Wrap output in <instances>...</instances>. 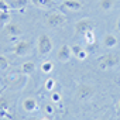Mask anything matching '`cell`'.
<instances>
[{
    "label": "cell",
    "instance_id": "obj_4",
    "mask_svg": "<svg viewBox=\"0 0 120 120\" xmlns=\"http://www.w3.org/2000/svg\"><path fill=\"white\" fill-rule=\"evenodd\" d=\"M47 23H48L49 27H59L65 23V16L61 14V13H52V14L48 16Z\"/></svg>",
    "mask_w": 120,
    "mask_h": 120
},
{
    "label": "cell",
    "instance_id": "obj_6",
    "mask_svg": "<svg viewBox=\"0 0 120 120\" xmlns=\"http://www.w3.org/2000/svg\"><path fill=\"white\" fill-rule=\"evenodd\" d=\"M92 28H93V24H92V21L89 19H82L75 24V31L78 34H85L86 31H89Z\"/></svg>",
    "mask_w": 120,
    "mask_h": 120
},
{
    "label": "cell",
    "instance_id": "obj_2",
    "mask_svg": "<svg viewBox=\"0 0 120 120\" xmlns=\"http://www.w3.org/2000/svg\"><path fill=\"white\" fill-rule=\"evenodd\" d=\"M54 48V42L47 35V34H41L38 37V52L41 55H47L52 51Z\"/></svg>",
    "mask_w": 120,
    "mask_h": 120
},
{
    "label": "cell",
    "instance_id": "obj_25",
    "mask_svg": "<svg viewBox=\"0 0 120 120\" xmlns=\"http://www.w3.org/2000/svg\"><path fill=\"white\" fill-rule=\"evenodd\" d=\"M86 55H88V54H86V51H83V49H82V51H81V52H79V54H78L76 56H78V59H81V61H83V59L86 58Z\"/></svg>",
    "mask_w": 120,
    "mask_h": 120
},
{
    "label": "cell",
    "instance_id": "obj_14",
    "mask_svg": "<svg viewBox=\"0 0 120 120\" xmlns=\"http://www.w3.org/2000/svg\"><path fill=\"white\" fill-rule=\"evenodd\" d=\"M99 6H100L102 10L109 11V10H112L113 6H114V0H100V2H99Z\"/></svg>",
    "mask_w": 120,
    "mask_h": 120
},
{
    "label": "cell",
    "instance_id": "obj_8",
    "mask_svg": "<svg viewBox=\"0 0 120 120\" xmlns=\"http://www.w3.org/2000/svg\"><path fill=\"white\" fill-rule=\"evenodd\" d=\"M92 93H93V89H92L90 86H88V85H81V86L78 88V90H76V95H78V98H79L81 100L88 99Z\"/></svg>",
    "mask_w": 120,
    "mask_h": 120
},
{
    "label": "cell",
    "instance_id": "obj_7",
    "mask_svg": "<svg viewBox=\"0 0 120 120\" xmlns=\"http://www.w3.org/2000/svg\"><path fill=\"white\" fill-rule=\"evenodd\" d=\"M6 33L11 37H20L23 34V28L17 23H7L6 26Z\"/></svg>",
    "mask_w": 120,
    "mask_h": 120
},
{
    "label": "cell",
    "instance_id": "obj_23",
    "mask_svg": "<svg viewBox=\"0 0 120 120\" xmlns=\"http://www.w3.org/2000/svg\"><path fill=\"white\" fill-rule=\"evenodd\" d=\"M59 99H61V95H59V93L54 92V93L51 95V100H52V102H59Z\"/></svg>",
    "mask_w": 120,
    "mask_h": 120
},
{
    "label": "cell",
    "instance_id": "obj_22",
    "mask_svg": "<svg viewBox=\"0 0 120 120\" xmlns=\"http://www.w3.org/2000/svg\"><path fill=\"white\" fill-rule=\"evenodd\" d=\"M9 4L4 2V0H0V11H9Z\"/></svg>",
    "mask_w": 120,
    "mask_h": 120
},
{
    "label": "cell",
    "instance_id": "obj_18",
    "mask_svg": "<svg viewBox=\"0 0 120 120\" xmlns=\"http://www.w3.org/2000/svg\"><path fill=\"white\" fill-rule=\"evenodd\" d=\"M10 21V13L9 11H0V24H4Z\"/></svg>",
    "mask_w": 120,
    "mask_h": 120
},
{
    "label": "cell",
    "instance_id": "obj_13",
    "mask_svg": "<svg viewBox=\"0 0 120 120\" xmlns=\"http://www.w3.org/2000/svg\"><path fill=\"white\" fill-rule=\"evenodd\" d=\"M35 71V64L34 62H24L23 65H21V72L23 74H26V75H31L33 72Z\"/></svg>",
    "mask_w": 120,
    "mask_h": 120
},
{
    "label": "cell",
    "instance_id": "obj_20",
    "mask_svg": "<svg viewBox=\"0 0 120 120\" xmlns=\"http://www.w3.org/2000/svg\"><path fill=\"white\" fill-rule=\"evenodd\" d=\"M54 86H55V79L48 78V79L45 81V89H47V90H52Z\"/></svg>",
    "mask_w": 120,
    "mask_h": 120
},
{
    "label": "cell",
    "instance_id": "obj_3",
    "mask_svg": "<svg viewBox=\"0 0 120 120\" xmlns=\"http://www.w3.org/2000/svg\"><path fill=\"white\" fill-rule=\"evenodd\" d=\"M31 51V42L30 41H19L13 47V52L19 56H24Z\"/></svg>",
    "mask_w": 120,
    "mask_h": 120
},
{
    "label": "cell",
    "instance_id": "obj_16",
    "mask_svg": "<svg viewBox=\"0 0 120 120\" xmlns=\"http://www.w3.org/2000/svg\"><path fill=\"white\" fill-rule=\"evenodd\" d=\"M31 2L40 7H51L52 6V0H31Z\"/></svg>",
    "mask_w": 120,
    "mask_h": 120
},
{
    "label": "cell",
    "instance_id": "obj_10",
    "mask_svg": "<svg viewBox=\"0 0 120 120\" xmlns=\"http://www.w3.org/2000/svg\"><path fill=\"white\" fill-rule=\"evenodd\" d=\"M0 116L11 119V114L9 112V102L4 100V99H0Z\"/></svg>",
    "mask_w": 120,
    "mask_h": 120
},
{
    "label": "cell",
    "instance_id": "obj_12",
    "mask_svg": "<svg viewBox=\"0 0 120 120\" xmlns=\"http://www.w3.org/2000/svg\"><path fill=\"white\" fill-rule=\"evenodd\" d=\"M64 7L69 9V10H79L82 7V4H81V2H78V0H65Z\"/></svg>",
    "mask_w": 120,
    "mask_h": 120
},
{
    "label": "cell",
    "instance_id": "obj_26",
    "mask_svg": "<svg viewBox=\"0 0 120 120\" xmlns=\"http://www.w3.org/2000/svg\"><path fill=\"white\" fill-rule=\"evenodd\" d=\"M41 120H51V119H49L48 116H45V117H41Z\"/></svg>",
    "mask_w": 120,
    "mask_h": 120
},
{
    "label": "cell",
    "instance_id": "obj_28",
    "mask_svg": "<svg viewBox=\"0 0 120 120\" xmlns=\"http://www.w3.org/2000/svg\"><path fill=\"white\" fill-rule=\"evenodd\" d=\"M117 112L120 113V102H119V105H117Z\"/></svg>",
    "mask_w": 120,
    "mask_h": 120
},
{
    "label": "cell",
    "instance_id": "obj_27",
    "mask_svg": "<svg viewBox=\"0 0 120 120\" xmlns=\"http://www.w3.org/2000/svg\"><path fill=\"white\" fill-rule=\"evenodd\" d=\"M28 120H41V119H38V117H30Z\"/></svg>",
    "mask_w": 120,
    "mask_h": 120
},
{
    "label": "cell",
    "instance_id": "obj_21",
    "mask_svg": "<svg viewBox=\"0 0 120 120\" xmlns=\"http://www.w3.org/2000/svg\"><path fill=\"white\" fill-rule=\"evenodd\" d=\"M71 51H72V54L76 56V55L82 51V47H81V45H78V44H76V45H72V47H71Z\"/></svg>",
    "mask_w": 120,
    "mask_h": 120
},
{
    "label": "cell",
    "instance_id": "obj_5",
    "mask_svg": "<svg viewBox=\"0 0 120 120\" xmlns=\"http://www.w3.org/2000/svg\"><path fill=\"white\" fill-rule=\"evenodd\" d=\"M71 55H72L71 47H69V45H67V44H64V45H61V48L58 49L56 58H58V61H59V62H67V61H69Z\"/></svg>",
    "mask_w": 120,
    "mask_h": 120
},
{
    "label": "cell",
    "instance_id": "obj_17",
    "mask_svg": "<svg viewBox=\"0 0 120 120\" xmlns=\"http://www.w3.org/2000/svg\"><path fill=\"white\" fill-rule=\"evenodd\" d=\"M83 35H85V40H86V42H88L89 45H93V44H95V33H93V30L86 31Z\"/></svg>",
    "mask_w": 120,
    "mask_h": 120
},
{
    "label": "cell",
    "instance_id": "obj_9",
    "mask_svg": "<svg viewBox=\"0 0 120 120\" xmlns=\"http://www.w3.org/2000/svg\"><path fill=\"white\" fill-rule=\"evenodd\" d=\"M23 109H24L26 112H34V110L38 109V105H37V102H35L34 99L27 98V99L23 102Z\"/></svg>",
    "mask_w": 120,
    "mask_h": 120
},
{
    "label": "cell",
    "instance_id": "obj_11",
    "mask_svg": "<svg viewBox=\"0 0 120 120\" xmlns=\"http://www.w3.org/2000/svg\"><path fill=\"white\" fill-rule=\"evenodd\" d=\"M116 44H117V38H116L113 34H106V35H105V38H103V45H105V47L113 48Z\"/></svg>",
    "mask_w": 120,
    "mask_h": 120
},
{
    "label": "cell",
    "instance_id": "obj_24",
    "mask_svg": "<svg viewBox=\"0 0 120 120\" xmlns=\"http://www.w3.org/2000/svg\"><path fill=\"white\" fill-rule=\"evenodd\" d=\"M44 110H45V113H47V114H48V116H49V114H52V113H54V109H52V106H51V105H47V106H45V107H44Z\"/></svg>",
    "mask_w": 120,
    "mask_h": 120
},
{
    "label": "cell",
    "instance_id": "obj_19",
    "mask_svg": "<svg viewBox=\"0 0 120 120\" xmlns=\"http://www.w3.org/2000/svg\"><path fill=\"white\" fill-rule=\"evenodd\" d=\"M9 68V61H7V58L4 55L0 54V71H3V69H7Z\"/></svg>",
    "mask_w": 120,
    "mask_h": 120
},
{
    "label": "cell",
    "instance_id": "obj_15",
    "mask_svg": "<svg viewBox=\"0 0 120 120\" xmlns=\"http://www.w3.org/2000/svg\"><path fill=\"white\" fill-rule=\"evenodd\" d=\"M52 69H54V64H52L51 61H45V62L41 64V71H42V72L49 74V72H52Z\"/></svg>",
    "mask_w": 120,
    "mask_h": 120
},
{
    "label": "cell",
    "instance_id": "obj_29",
    "mask_svg": "<svg viewBox=\"0 0 120 120\" xmlns=\"http://www.w3.org/2000/svg\"><path fill=\"white\" fill-rule=\"evenodd\" d=\"M117 27H119V30H120V20H119V24H117Z\"/></svg>",
    "mask_w": 120,
    "mask_h": 120
},
{
    "label": "cell",
    "instance_id": "obj_1",
    "mask_svg": "<svg viewBox=\"0 0 120 120\" xmlns=\"http://www.w3.org/2000/svg\"><path fill=\"white\" fill-rule=\"evenodd\" d=\"M98 64H99L100 69H110V68H114V67H117L120 64V59L114 54H107V55H103L99 59Z\"/></svg>",
    "mask_w": 120,
    "mask_h": 120
}]
</instances>
